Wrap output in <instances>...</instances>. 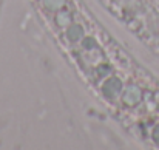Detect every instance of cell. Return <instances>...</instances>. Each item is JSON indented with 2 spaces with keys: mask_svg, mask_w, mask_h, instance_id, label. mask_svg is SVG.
I'll return each instance as SVG.
<instances>
[{
  "mask_svg": "<svg viewBox=\"0 0 159 150\" xmlns=\"http://www.w3.org/2000/svg\"><path fill=\"white\" fill-rule=\"evenodd\" d=\"M62 53L91 91L116 116L120 110L119 44L84 8L80 0H31Z\"/></svg>",
  "mask_w": 159,
  "mask_h": 150,
  "instance_id": "cell-1",
  "label": "cell"
}]
</instances>
